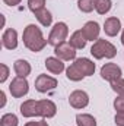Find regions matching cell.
<instances>
[{"instance_id":"obj_32","label":"cell","mask_w":124,"mask_h":126,"mask_svg":"<svg viewBox=\"0 0 124 126\" xmlns=\"http://www.w3.org/2000/svg\"><path fill=\"white\" fill-rule=\"evenodd\" d=\"M121 43H123V46H124V30H123V34H121Z\"/></svg>"},{"instance_id":"obj_23","label":"cell","mask_w":124,"mask_h":126,"mask_svg":"<svg viewBox=\"0 0 124 126\" xmlns=\"http://www.w3.org/2000/svg\"><path fill=\"white\" fill-rule=\"evenodd\" d=\"M95 4H96V0H79L77 1V7L83 13H91L95 9Z\"/></svg>"},{"instance_id":"obj_24","label":"cell","mask_w":124,"mask_h":126,"mask_svg":"<svg viewBox=\"0 0 124 126\" xmlns=\"http://www.w3.org/2000/svg\"><path fill=\"white\" fill-rule=\"evenodd\" d=\"M28 7L32 13H37L45 9V0H28Z\"/></svg>"},{"instance_id":"obj_9","label":"cell","mask_w":124,"mask_h":126,"mask_svg":"<svg viewBox=\"0 0 124 126\" xmlns=\"http://www.w3.org/2000/svg\"><path fill=\"white\" fill-rule=\"evenodd\" d=\"M21 114L24 117L39 116V100H26L21 104Z\"/></svg>"},{"instance_id":"obj_3","label":"cell","mask_w":124,"mask_h":126,"mask_svg":"<svg viewBox=\"0 0 124 126\" xmlns=\"http://www.w3.org/2000/svg\"><path fill=\"white\" fill-rule=\"evenodd\" d=\"M67 35H69V28H67V25H66L64 22H57V24L53 27V30L50 32L47 41H48L50 46L57 47V46H60L62 43H66Z\"/></svg>"},{"instance_id":"obj_5","label":"cell","mask_w":124,"mask_h":126,"mask_svg":"<svg viewBox=\"0 0 124 126\" xmlns=\"http://www.w3.org/2000/svg\"><path fill=\"white\" fill-rule=\"evenodd\" d=\"M56 87H57V79L50 75L42 73V75H38V78L35 79V90L41 94L48 93V91L54 90Z\"/></svg>"},{"instance_id":"obj_21","label":"cell","mask_w":124,"mask_h":126,"mask_svg":"<svg viewBox=\"0 0 124 126\" xmlns=\"http://www.w3.org/2000/svg\"><path fill=\"white\" fill-rule=\"evenodd\" d=\"M112 7V1L111 0H96V4H95V10L99 13V15H105L111 10Z\"/></svg>"},{"instance_id":"obj_29","label":"cell","mask_w":124,"mask_h":126,"mask_svg":"<svg viewBox=\"0 0 124 126\" xmlns=\"http://www.w3.org/2000/svg\"><path fill=\"white\" fill-rule=\"evenodd\" d=\"M25 126H48V123L45 122V120H34V122H28Z\"/></svg>"},{"instance_id":"obj_25","label":"cell","mask_w":124,"mask_h":126,"mask_svg":"<svg viewBox=\"0 0 124 126\" xmlns=\"http://www.w3.org/2000/svg\"><path fill=\"white\" fill-rule=\"evenodd\" d=\"M111 88L114 93H117L118 95H124V79L123 78H118L115 81L111 82Z\"/></svg>"},{"instance_id":"obj_11","label":"cell","mask_w":124,"mask_h":126,"mask_svg":"<svg viewBox=\"0 0 124 126\" xmlns=\"http://www.w3.org/2000/svg\"><path fill=\"white\" fill-rule=\"evenodd\" d=\"M82 32H83V35L88 41H96V40H99V32H101L99 24L95 22V21H89L83 25Z\"/></svg>"},{"instance_id":"obj_26","label":"cell","mask_w":124,"mask_h":126,"mask_svg":"<svg viewBox=\"0 0 124 126\" xmlns=\"http://www.w3.org/2000/svg\"><path fill=\"white\" fill-rule=\"evenodd\" d=\"M114 109L117 111H124V95H120L114 100Z\"/></svg>"},{"instance_id":"obj_1","label":"cell","mask_w":124,"mask_h":126,"mask_svg":"<svg viewBox=\"0 0 124 126\" xmlns=\"http://www.w3.org/2000/svg\"><path fill=\"white\" fill-rule=\"evenodd\" d=\"M22 37H24V44H25V47H26L28 50L34 51V53L41 51V50L47 46V43H48V41L44 38L41 30H39L37 25H34V24H29V25L24 30Z\"/></svg>"},{"instance_id":"obj_31","label":"cell","mask_w":124,"mask_h":126,"mask_svg":"<svg viewBox=\"0 0 124 126\" xmlns=\"http://www.w3.org/2000/svg\"><path fill=\"white\" fill-rule=\"evenodd\" d=\"M0 98H1V103H0V107H4V104H6V95L3 91H0Z\"/></svg>"},{"instance_id":"obj_14","label":"cell","mask_w":124,"mask_h":126,"mask_svg":"<svg viewBox=\"0 0 124 126\" xmlns=\"http://www.w3.org/2000/svg\"><path fill=\"white\" fill-rule=\"evenodd\" d=\"M74 64L77 66V69L85 75V76H92L95 73V63L89 60L88 57H79L74 60Z\"/></svg>"},{"instance_id":"obj_30","label":"cell","mask_w":124,"mask_h":126,"mask_svg":"<svg viewBox=\"0 0 124 126\" xmlns=\"http://www.w3.org/2000/svg\"><path fill=\"white\" fill-rule=\"evenodd\" d=\"M3 1H4L7 6H18L22 0H3Z\"/></svg>"},{"instance_id":"obj_4","label":"cell","mask_w":124,"mask_h":126,"mask_svg":"<svg viewBox=\"0 0 124 126\" xmlns=\"http://www.w3.org/2000/svg\"><path fill=\"white\" fill-rule=\"evenodd\" d=\"M9 91L13 98H21V97L26 95L29 91V84H28L26 78H21V76L13 78L9 85Z\"/></svg>"},{"instance_id":"obj_16","label":"cell","mask_w":124,"mask_h":126,"mask_svg":"<svg viewBox=\"0 0 124 126\" xmlns=\"http://www.w3.org/2000/svg\"><path fill=\"white\" fill-rule=\"evenodd\" d=\"M13 70L16 73V76H21V78H26L29 73H31V64L24 60V59H19L13 63Z\"/></svg>"},{"instance_id":"obj_22","label":"cell","mask_w":124,"mask_h":126,"mask_svg":"<svg viewBox=\"0 0 124 126\" xmlns=\"http://www.w3.org/2000/svg\"><path fill=\"white\" fill-rule=\"evenodd\" d=\"M18 123H19L18 116L13 113H6L0 119V126H18Z\"/></svg>"},{"instance_id":"obj_27","label":"cell","mask_w":124,"mask_h":126,"mask_svg":"<svg viewBox=\"0 0 124 126\" xmlns=\"http://www.w3.org/2000/svg\"><path fill=\"white\" fill-rule=\"evenodd\" d=\"M7 76H9V67H7L4 63H1V64H0V82L3 84V82L7 79Z\"/></svg>"},{"instance_id":"obj_6","label":"cell","mask_w":124,"mask_h":126,"mask_svg":"<svg viewBox=\"0 0 124 126\" xmlns=\"http://www.w3.org/2000/svg\"><path fill=\"white\" fill-rule=\"evenodd\" d=\"M123 72H121V67L115 63H105L102 67H101V78L105 79V81H115L118 78H121Z\"/></svg>"},{"instance_id":"obj_13","label":"cell","mask_w":124,"mask_h":126,"mask_svg":"<svg viewBox=\"0 0 124 126\" xmlns=\"http://www.w3.org/2000/svg\"><path fill=\"white\" fill-rule=\"evenodd\" d=\"M57 113V107L51 100H39V116L44 119L54 117Z\"/></svg>"},{"instance_id":"obj_28","label":"cell","mask_w":124,"mask_h":126,"mask_svg":"<svg viewBox=\"0 0 124 126\" xmlns=\"http://www.w3.org/2000/svg\"><path fill=\"white\" fill-rule=\"evenodd\" d=\"M114 122H115L117 126H124V111H117L115 113Z\"/></svg>"},{"instance_id":"obj_2","label":"cell","mask_w":124,"mask_h":126,"mask_svg":"<svg viewBox=\"0 0 124 126\" xmlns=\"http://www.w3.org/2000/svg\"><path fill=\"white\" fill-rule=\"evenodd\" d=\"M91 54H92L95 59H112L117 56V48L114 44H111L110 41L107 40H96L93 43V46L91 47Z\"/></svg>"},{"instance_id":"obj_8","label":"cell","mask_w":124,"mask_h":126,"mask_svg":"<svg viewBox=\"0 0 124 126\" xmlns=\"http://www.w3.org/2000/svg\"><path fill=\"white\" fill-rule=\"evenodd\" d=\"M56 57L62 60H76V48L70 43H62L60 46L54 47Z\"/></svg>"},{"instance_id":"obj_20","label":"cell","mask_w":124,"mask_h":126,"mask_svg":"<svg viewBox=\"0 0 124 126\" xmlns=\"http://www.w3.org/2000/svg\"><path fill=\"white\" fill-rule=\"evenodd\" d=\"M76 123H77V126H96V119L92 114L82 113V114L76 116Z\"/></svg>"},{"instance_id":"obj_12","label":"cell","mask_w":124,"mask_h":126,"mask_svg":"<svg viewBox=\"0 0 124 126\" xmlns=\"http://www.w3.org/2000/svg\"><path fill=\"white\" fill-rule=\"evenodd\" d=\"M104 31L108 37H115L118 32L121 31V21L115 16L107 18L104 22Z\"/></svg>"},{"instance_id":"obj_17","label":"cell","mask_w":124,"mask_h":126,"mask_svg":"<svg viewBox=\"0 0 124 126\" xmlns=\"http://www.w3.org/2000/svg\"><path fill=\"white\" fill-rule=\"evenodd\" d=\"M76 50H82V48H85V46H86V43H88V40L85 38V35H83V32L82 30H77V31H74L72 34V37H70V41H69Z\"/></svg>"},{"instance_id":"obj_7","label":"cell","mask_w":124,"mask_h":126,"mask_svg":"<svg viewBox=\"0 0 124 126\" xmlns=\"http://www.w3.org/2000/svg\"><path fill=\"white\" fill-rule=\"evenodd\" d=\"M69 104L73 109H85L89 104V95L82 90H76L69 95Z\"/></svg>"},{"instance_id":"obj_10","label":"cell","mask_w":124,"mask_h":126,"mask_svg":"<svg viewBox=\"0 0 124 126\" xmlns=\"http://www.w3.org/2000/svg\"><path fill=\"white\" fill-rule=\"evenodd\" d=\"M1 44L7 50H15L18 47V32L13 28H7L1 35Z\"/></svg>"},{"instance_id":"obj_15","label":"cell","mask_w":124,"mask_h":126,"mask_svg":"<svg viewBox=\"0 0 124 126\" xmlns=\"http://www.w3.org/2000/svg\"><path fill=\"white\" fill-rule=\"evenodd\" d=\"M45 67L53 75H60L64 70V63L59 57H47L45 59Z\"/></svg>"},{"instance_id":"obj_18","label":"cell","mask_w":124,"mask_h":126,"mask_svg":"<svg viewBox=\"0 0 124 126\" xmlns=\"http://www.w3.org/2000/svg\"><path fill=\"white\" fill-rule=\"evenodd\" d=\"M34 15H35L37 21H38L42 27H50V25L53 24V15H51V12L47 10V9H42V10H39V12H37V13H34Z\"/></svg>"},{"instance_id":"obj_19","label":"cell","mask_w":124,"mask_h":126,"mask_svg":"<svg viewBox=\"0 0 124 126\" xmlns=\"http://www.w3.org/2000/svg\"><path fill=\"white\" fill-rule=\"evenodd\" d=\"M66 76H67V79L74 81V82H79V81H82V79L85 78V75L77 69V66H76L74 63L70 64V66L66 69Z\"/></svg>"}]
</instances>
